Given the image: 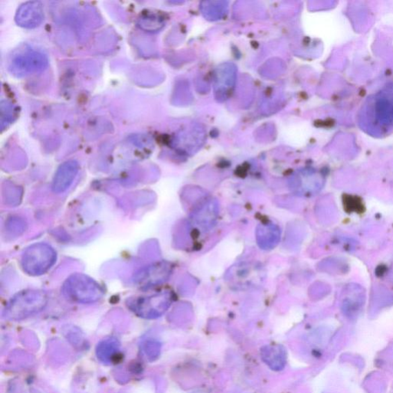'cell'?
Here are the masks:
<instances>
[{
  "label": "cell",
  "mask_w": 393,
  "mask_h": 393,
  "mask_svg": "<svg viewBox=\"0 0 393 393\" xmlns=\"http://www.w3.org/2000/svg\"><path fill=\"white\" fill-rule=\"evenodd\" d=\"M358 124L370 136L381 138L393 134V82L367 98L358 114Z\"/></svg>",
  "instance_id": "cell-1"
},
{
  "label": "cell",
  "mask_w": 393,
  "mask_h": 393,
  "mask_svg": "<svg viewBox=\"0 0 393 393\" xmlns=\"http://www.w3.org/2000/svg\"><path fill=\"white\" fill-rule=\"evenodd\" d=\"M48 295L44 291L26 290L14 296L4 311L5 318L20 320L43 310L48 304Z\"/></svg>",
  "instance_id": "cell-2"
},
{
  "label": "cell",
  "mask_w": 393,
  "mask_h": 393,
  "mask_svg": "<svg viewBox=\"0 0 393 393\" xmlns=\"http://www.w3.org/2000/svg\"><path fill=\"white\" fill-rule=\"evenodd\" d=\"M62 290L68 299L81 304L95 303L104 293L100 284L83 273H74L68 277Z\"/></svg>",
  "instance_id": "cell-3"
},
{
  "label": "cell",
  "mask_w": 393,
  "mask_h": 393,
  "mask_svg": "<svg viewBox=\"0 0 393 393\" xmlns=\"http://www.w3.org/2000/svg\"><path fill=\"white\" fill-rule=\"evenodd\" d=\"M56 262V252L46 243H37L26 248L22 256V266L28 275H44Z\"/></svg>",
  "instance_id": "cell-4"
},
{
  "label": "cell",
  "mask_w": 393,
  "mask_h": 393,
  "mask_svg": "<svg viewBox=\"0 0 393 393\" xmlns=\"http://www.w3.org/2000/svg\"><path fill=\"white\" fill-rule=\"evenodd\" d=\"M170 304L165 295H152L150 297L137 298L131 302V310L145 319H154L160 317L167 310Z\"/></svg>",
  "instance_id": "cell-5"
},
{
  "label": "cell",
  "mask_w": 393,
  "mask_h": 393,
  "mask_svg": "<svg viewBox=\"0 0 393 393\" xmlns=\"http://www.w3.org/2000/svg\"><path fill=\"white\" fill-rule=\"evenodd\" d=\"M79 170V163L74 160H70L62 164L55 174L52 186L53 191L57 194L66 192L73 184Z\"/></svg>",
  "instance_id": "cell-6"
},
{
  "label": "cell",
  "mask_w": 393,
  "mask_h": 393,
  "mask_svg": "<svg viewBox=\"0 0 393 393\" xmlns=\"http://www.w3.org/2000/svg\"><path fill=\"white\" fill-rule=\"evenodd\" d=\"M44 19L43 6L39 2H28L20 6L16 16L17 23L26 28L38 26Z\"/></svg>",
  "instance_id": "cell-7"
},
{
  "label": "cell",
  "mask_w": 393,
  "mask_h": 393,
  "mask_svg": "<svg viewBox=\"0 0 393 393\" xmlns=\"http://www.w3.org/2000/svg\"><path fill=\"white\" fill-rule=\"evenodd\" d=\"M261 357L272 370L280 371L286 364V349L282 344H268L261 349Z\"/></svg>",
  "instance_id": "cell-8"
},
{
  "label": "cell",
  "mask_w": 393,
  "mask_h": 393,
  "mask_svg": "<svg viewBox=\"0 0 393 393\" xmlns=\"http://www.w3.org/2000/svg\"><path fill=\"white\" fill-rule=\"evenodd\" d=\"M120 342L116 338L101 341L96 347L98 359L105 364L116 363L120 357Z\"/></svg>",
  "instance_id": "cell-9"
},
{
  "label": "cell",
  "mask_w": 393,
  "mask_h": 393,
  "mask_svg": "<svg viewBox=\"0 0 393 393\" xmlns=\"http://www.w3.org/2000/svg\"><path fill=\"white\" fill-rule=\"evenodd\" d=\"M44 56L38 53L21 55L13 62V68L23 73H31L44 66Z\"/></svg>",
  "instance_id": "cell-10"
},
{
  "label": "cell",
  "mask_w": 393,
  "mask_h": 393,
  "mask_svg": "<svg viewBox=\"0 0 393 393\" xmlns=\"http://www.w3.org/2000/svg\"><path fill=\"white\" fill-rule=\"evenodd\" d=\"M161 345L159 342L154 341L147 342L145 347V351L147 355L152 357L153 360L156 359L160 354Z\"/></svg>",
  "instance_id": "cell-11"
},
{
  "label": "cell",
  "mask_w": 393,
  "mask_h": 393,
  "mask_svg": "<svg viewBox=\"0 0 393 393\" xmlns=\"http://www.w3.org/2000/svg\"><path fill=\"white\" fill-rule=\"evenodd\" d=\"M192 393H207V392H203V391H196V392H192Z\"/></svg>",
  "instance_id": "cell-12"
}]
</instances>
